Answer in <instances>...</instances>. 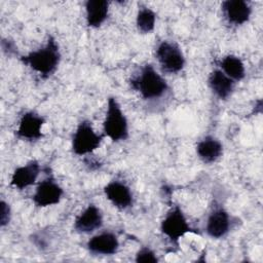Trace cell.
Returning a JSON list of instances; mask_svg holds the SVG:
<instances>
[{"instance_id":"cell-16","label":"cell","mask_w":263,"mask_h":263,"mask_svg":"<svg viewBox=\"0 0 263 263\" xmlns=\"http://www.w3.org/2000/svg\"><path fill=\"white\" fill-rule=\"evenodd\" d=\"M208 84L212 92L222 101L231 97L235 86V82L220 69H214L210 73L208 77Z\"/></svg>"},{"instance_id":"cell-4","label":"cell","mask_w":263,"mask_h":263,"mask_svg":"<svg viewBox=\"0 0 263 263\" xmlns=\"http://www.w3.org/2000/svg\"><path fill=\"white\" fill-rule=\"evenodd\" d=\"M105 136L98 134L88 119L81 120L72 137L71 150L77 156H85L95 152L102 144Z\"/></svg>"},{"instance_id":"cell-1","label":"cell","mask_w":263,"mask_h":263,"mask_svg":"<svg viewBox=\"0 0 263 263\" xmlns=\"http://www.w3.org/2000/svg\"><path fill=\"white\" fill-rule=\"evenodd\" d=\"M61 50L53 36L48 35L46 42L39 48L21 57V62L43 79L50 77L59 68L61 62Z\"/></svg>"},{"instance_id":"cell-18","label":"cell","mask_w":263,"mask_h":263,"mask_svg":"<svg viewBox=\"0 0 263 263\" xmlns=\"http://www.w3.org/2000/svg\"><path fill=\"white\" fill-rule=\"evenodd\" d=\"M220 70L234 82L241 81L246 76V67L241 59L235 54H226L220 61Z\"/></svg>"},{"instance_id":"cell-3","label":"cell","mask_w":263,"mask_h":263,"mask_svg":"<svg viewBox=\"0 0 263 263\" xmlns=\"http://www.w3.org/2000/svg\"><path fill=\"white\" fill-rule=\"evenodd\" d=\"M103 135L114 143L125 141L129 136L127 118L119 102L113 96L109 97L107 101V109L103 121Z\"/></svg>"},{"instance_id":"cell-2","label":"cell","mask_w":263,"mask_h":263,"mask_svg":"<svg viewBox=\"0 0 263 263\" xmlns=\"http://www.w3.org/2000/svg\"><path fill=\"white\" fill-rule=\"evenodd\" d=\"M129 83L132 88L138 91L142 99L146 101L160 99L170 89L165 78L151 64L142 66Z\"/></svg>"},{"instance_id":"cell-8","label":"cell","mask_w":263,"mask_h":263,"mask_svg":"<svg viewBox=\"0 0 263 263\" xmlns=\"http://www.w3.org/2000/svg\"><path fill=\"white\" fill-rule=\"evenodd\" d=\"M45 118L35 111H26L20 118L15 137L22 141L36 142L43 138L42 127Z\"/></svg>"},{"instance_id":"cell-5","label":"cell","mask_w":263,"mask_h":263,"mask_svg":"<svg viewBox=\"0 0 263 263\" xmlns=\"http://www.w3.org/2000/svg\"><path fill=\"white\" fill-rule=\"evenodd\" d=\"M159 229L161 234L176 246H179V241L182 237L192 231V228L179 204H174L170 208L160 222Z\"/></svg>"},{"instance_id":"cell-17","label":"cell","mask_w":263,"mask_h":263,"mask_svg":"<svg viewBox=\"0 0 263 263\" xmlns=\"http://www.w3.org/2000/svg\"><path fill=\"white\" fill-rule=\"evenodd\" d=\"M110 2L106 0H88L85 2V22L89 28H100L108 18Z\"/></svg>"},{"instance_id":"cell-12","label":"cell","mask_w":263,"mask_h":263,"mask_svg":"<svg viewBox=\"0 0 263 263\" xmlns=\"http://www.w3.org/2000/svg\"><path fill=\"white\" fill-rule=\"evenodd\" d=\"M104 217L101 209L95 203L87 204L84 210L77 215L73 228L78 233H91L103 226Z\"/></svg>"},{"instance_id":"cell-14","label":"cell","mask_w":263,"mask_h":263,"mask_svg":"<svg viewBox=\"0 0 263 263\" xmlns=\"http://www.w3.org/2000/svg\"><path fill=\"white\" fill-rule=\"evenodd\" d=\"M40 172L41 166L39 161L32 159L14 168L10 178V186L18 190H24L36 183Z\"/></svg>"},{"instance_id":"cell-7","label":"cell","mask_w":263,"mask_h":263,"mask_svg":"<svg viewBox=\"0 0 263 263\" xmlns=\"http://www.w3.org/2000/svg\"><path fill=\"white\" fill-rule=\"evenodd\" d=\"M63 195L64 189L55 181L54 177L49 174L37 184L32 200L37 208H47L60 203Z\"/></svg>"},{"instance_id":"cell-15","label":"cell","mask_w":263,"mask_h":263,"mask_svg":"<svg viewBox=\"0 0 263 263\" xmlns=\"http://www.w3.org/2000/svg\"><path fill=\"white\" fill-rule=\"evenodd\" d=\"M195 151L203 163H214L223 155V144L216 137L208 135L197 142Z\"/></svg>"},{"instance_id":"cell-20","label":"cell","mask_w":263,"mask_h":263,"mask_svg":"<svg viewBox=\"0 0 263 263\" xmlns=\"http://www.w3.org/2000/svg\"><path fill=\"white\" fill-rule=\"evenodd\" d=\"M135 261L137 263H156L158 262V258L151 248L142 247L136 253Z\"/></svg>"},{"instance_id":"cell-13","label":"cell","mask_w":263,"mask_h":263,"mask_svg":"<svg viewBox=\"0 0 263 263\" xmlns=\"http://www.w3.org/2000/svg\"><path fill=\"white\" fill-rule=\"evenodd\" d=\"M119 239L111 231H102L91 236L86 242V249L93 256H112L119 250Z\"/></svg>"},{"instance_id":"cell-10","label":"cell","mask_w":263,"mask_h":263,"mask_svg":"<svg viewBox=\"0 0 263 263\" xmlns=\"http://www.w3.org/2000/svg\"><path fill=\"white\" fill-rule=\"evenodd\" d=\"M222 15L227 24L238 27L249 22L253 8L250 2L245 0H226L221 4Z\"/></svg>"},{"instance_id":"cell-21","label":"cell","mask_w":263,"mask_h":263,"mask_svg":"<svg viewBox=\"0 0 263 263\" xmlns=\"http://www.w3.org/2000/svg\"><path fill=\"white\" fill-rule=\"evenodd\" d=\"M0 206V227L4 228L9 224L11 220V208L10 204L4 199H1Z\"/></svg>"},{"instance_id":"cell-19","label":"cell","mask_w":263,"mask_h":263,"mask_svg":"<svg viewBox=\"0 0 263 263\" xmlns=\"http://www.w3.org/2000/svg\"><path fill=\"white\" fill-rule=\"evenodd\" d=\"M156 13L146 5H139L136 15V26L141 34H150L154 31Z\"/></svg>"},{"instance_id":"cell-9","label":"cell","mask_w":263,"mask_h":263,"mask_svg":"<svg viewBox=\"0 0 263 263\" xmlns=\"http://www.w3.org/2000/svg\"><path fill=\"white\" fill-rule=\"evenodd\" d=\"M103 190L106 198L116 209L125 211L133 206L134 195L126 183L120 180H112L104 186Z\"/></svg>"},{"instance_id":"cell-6","label":"cell","mask_w":263,"mask_h":263,"mask_svg":"<svg viewBox=\"0 0 263 263\" xmlns=\"http://www.w3.org/2000/svg\"><path fill=\"white\" fill-rule=\"evenodd\" d=\"M155 58L164 73L177 74L185 67L186 60L181 47L174 41L162 40L155 48Z\"/></svg>"},{"instance_id":"cell-11","label":"cell","mask_w":263,"mask_h":263,"mask_svg":"<svg viewBox=\"0 0 263 263\" xmlns=\"http://www.w3.org/2000/svg\"><path fill=\"white\" fill-rule=\"evenodd\" d=\"M231 217L229 213L221 205L216 206L209 214L204 230L213 239L225 237L231 228Z\"/></svg>"}]
</instances>
